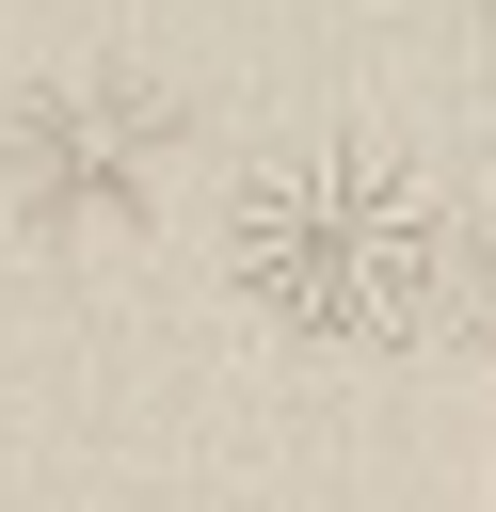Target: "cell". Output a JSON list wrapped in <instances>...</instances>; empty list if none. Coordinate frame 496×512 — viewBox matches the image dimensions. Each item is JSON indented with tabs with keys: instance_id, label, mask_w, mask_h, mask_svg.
<instances>
[{
	"instance_id": "277c9868",
	"label": "cell",
	"mask_w": 496,
	"mask_h": 512,
	"mask_svg": "<svg viewBox=\"0 0 496 512\" xmlns=\"http://www.w3.org/2000/svg\"><path fill=\"white\" fill-rule=\"evenodd\" d=\"M480 16H496V0H480Z\"/></svg>"
},
{
	"instance_id": "3957f363",
	"label": "cell",
	"mask_w": 496,
	"mask_h": 512,
	"mask_svg": "<svg viewBox=\"0 0 496 512\" xmlns=\"http://www.w3.org/2000/svg\"><path fill=\"white\" fill-rule=\"evenodd\" d=\"M448 320L496 352V176H464V192H448Z\"/></svg>"
},
{
	"instance_id": "6da1fadb",
	"label": "cell",
	"mask_w": 496,
	"mask_h": 512,
	"mask_svg": "<svg viewBox=\"0 0 496 512\" xmlns=\"http://www.w3.org/2000/svg\"><path fill=\"white\" fill-rule=\"evenodd\" d=\"M224 288L304 352L448 336V176L400 144H272L224 176Z\"/></svg>"
},
{
	"instance_id": "7a4b0ae2",
	"label": "cell",
	"mask_w": 496,
	"mask_h": 512,
	"mask_svg": "<svg viewBox=\"0 0 496 512\" xmlns=\"http://www.w3.org/2000/svg\"><path fill=\"white\" fill-rule=\"evenodd\" d=\"M176 192V96L128 64H64L0 112V208L32 240H128Z\"/></svg>"
}]
</instances>
